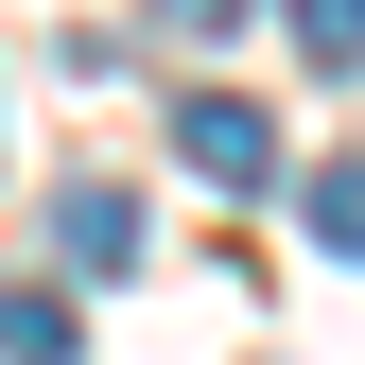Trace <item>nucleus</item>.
<instances>
[{"label":"nucleus","mask_w":365,"mask_h":365,"mask_svg":"<svg viewBox=\"0 0 365 365\" xmlns=\"http://www.w3.org/2000/svg\"><path fill=\"white\" fill-rule=\"evenodd\" d=\"M174 157H192L209 192H261V174H279V105H244V87H174Z\"/></svg>","instance_id":"obj_1"},{"label":"nucleus","mask_w":365,"mask_h":365,"mask_svg":"<svg viewBox=\"0 0 365 365\" xmlns=\"http://www.w3.org/2000/svg\"><path fill=\"white\" fill-rule=\"evenodd\" d=\"M296 53L313 70H365V0H296Z\"/></svg>","instance_id":"obj_5"},{"label":"nucleus","mask_w":365,"mask_h":365,"mask_svg":"<svg viewBox=\"0 0 365 365\" xmlns=\"http://www.w3.org/2000/svg\"><path fill=\"white\" fill-rule=\"evenodd\" d=\"M296 209H313V244H331V261H365V157H331Z\"/></svg>","instance_id":"obj_4"},{"label":"nucleus","mask_w":365,"mask_h":365,"mask_svg":"<svg viewBox=\"0 0 365 365\" xmlns=\"http://www.w3.org/2000/svg\"><path fill=\"white\" fill-rule=\"evenodd\" d=\"M53 261H70V279H122V261H140V209H122L105 174H87V192H53Z\"/></svg>","instance_id":"obj_2"},{"label":"nucleus","mask_w":365,"mask_h":365,"mask_svg":"<svg viewBox=\"0 0 365 365\" xmlns=\"http://www.w3.org/2000/svg\"><path fill=\"white\" fill-rule=\"evenodd\" d=\"M157 18H174V35H244V0H157Z\"/></svg>","instance_id":"obj_6"},{"label":"nucleus","mask_w":365,"mask_h":365,"mask_svg":"<svg viewBox=\"0 0 365 365\" xmlns=\"http://www.w3.org/2000/svg\"><path fill=\"white\" fill-rule=\"evenodd\" d=\"M70 331H87V313L53 279H0V365H70Z\"/></svg>","instance_id":"obj_3"}]
</instances>
